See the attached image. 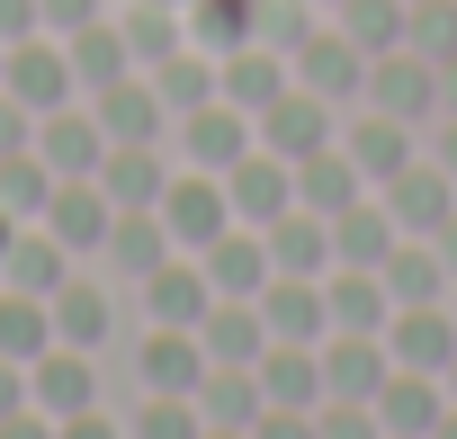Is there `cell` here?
<instances>
[{"mask_svg": "<svg viewBox=\"0 0 457 439\" xmlns=\"http://www.w3.org/2000/svg\"><path fill=\"white\" fill-rule=\"evenodd\" d=\"M170 153L162 144H108V162L90 170L99 188H108V206H162V188H170Z\"/></svg>", "mask_w": 457, "mask_h": 439, "instance_id": "obj_22", "label": "cell"}, {"mask_svg": "<svg viewBox=\"0 0 457 439\" xmlns=\"http://www.w3.org/2000/svg\"><path fill=\"white\" fill-rule=\"evenodd\" d=\"M197 350H206V368H261V350H270L261 305L252 296H215L206 323H197Z\"/></svg>", "mask_w": 457, "mask_h": 439, "instance_id": "obj_19", "label": "cell"}, {"mask_svg": "<svg viewBox=\"0 0 457 439\" xmlns=\"http://www.w3.org/2000/svg\"><path fill=\"white\" fill-rule=\"evenodd\" d=\"M54 439H126V403H90V412L54 421Z\"/></svg>", "mask_w": 457, "mask_h": 439, "instance_id": "obj_40", "label": "cell"}, {"mask_svg": "<svg viewBox=\"0 0 457 439\" xmlns=\"http://www.w3.org/2000/svg\"><path fill=\"white\" fill-rule=\"evenodd\" d=\"M63 54H72V72H81V99L135 72V54H126V28H117V10H108V19H90L81 37H63Z\"/></svg>", "mask_w": 457, "mask_h": 439, "instance_id": "obj_32", "label": "cell"}, {"mask_svg": "<svg viewBox=\"0 0 457 439\" xmlns=\"http://www.w3.org/2000/svg\"><path fill=\"white\" fill-rule=\"evenodd\" d=\"M323 305H332V332H386V314H395L377 269H323Z\"/></svg>", "mask_w": 457, "mask_h": 439, "instance_id": "obj_30", "label": "cell"}, {"mask_svg": "<svg viewBox=\"0 0 457 439\" xmlns=\"http://www.w3.org/2000/svg\"><path fill=\"white\" fill-rule=\"evenodd\" d=\"M117 28H126L135 72H153L162 54H179V46H188V19L170 10V0H126V10H117Z\"/></svg>", "mask_w": 457, "mask_h": 439, "instance_id": "obj_34", "label": "cell"}, {"mask_svg": "<svg viewBox=\"0 0 457 439\" xmlns=\"http://www.w3.org/2000/svg\"><path fill=\"white\" fill-rule=\"evenodd\" d=\"M19 403H28V368H19V359H0V412H19Z\"/></svg>", "mask_w": 457, "mask_h": 439, "instance_id": "obj_46", "label": "cell"}, {"mask_svg": "<svg viewBox=\"0 0 457 439\" xmlns=\"http://www.w3.org/2000/svg\"><path fill=\"white\" fill-rule=\"evenodd\" d=\"M252 439H314V412H278V403H270V412L252 421Z\"/></svg>", "mask_w": 457, "mask_h": 439, "instance_id": "obj_44", "label": "cell"}, {"mask_svg": "<svg viewBox=\"0 0 457 439\" xmlns=\"http://www.w3.org/2000/svg\"><path fill=\"white\" fill-rule=\"evenodd\" d=\"M368 63H377V54H359L341 28H314V37L296 46V81H305L314 99H332V108H341V99H368Z\"/></svg>", "mask_w": 457, "mask_h": 439, "instance_id": "obj_14", "label": "cell"}, {"mask_svg": "<svg viewBox=\"0 0 457 439\" xmlns=\"http://www.w3.org/2000/svg\"><path fill=\"white\" fill-rule=\"evenodd\" d=\"M197 377H206L197 332H179V323H144L135 332V394H197Z\"/></svg>", "mask_w": 457, "mask_h": 439, "instance_id": "obj_10", "label": "cell"}, {"mask_svg": "<svg viewBox=\"0 0 457 439\" xmlns=\"http://www.w3.org/2000/svg\"><path fill=\"white\" fill-rule=\"evenodd\" d=\"M197 439H252V430H197Z\"/></svg>", "mask_w": 457, "mask_h": 439, "instance_id": "obj_52", "label": "cell"}, {"mask_svg": "<svg viewBox=\"0 0 457 439\" xmlns=\"http://www.w3.org/2000/svg\"><path fill=\"white\" fill-rule=\"evenodd\" d=\"M341 153L368 170V188H386V179L412 162V126H403V117H377V108H368V117H341Z\"/></svg>", "mask_w": 457, "mask_h": 439, "instance_id": "obj_26", "label": "cell"}, {"mask_svg": "<svg viewBox=\"0 0 457 439\" xmlns=\"http://www.w3.org/2000/svg\"><path fill=\"white\" fill-rule=\"evenodd\" d=\"M386 377H395L386 332H323V394H341V403H377Z\"/></svg>", "mask_w": 457, "mask_h": 439, "instance_id": "obj_15", "label": "cell"}, {"mask_svg": "<svg viewBox=\"0 0 457 439\" xmlns=\"http://www.w3.org/2000/svg\"><path fill=\"white\" fill-rule=\"evenodd\" d=\"M359 197H368V170H359L341 144H323L314 162H296V206H314L323 225H332L341 206H359Z\"/></svg>", "mask_w": 457, "mask_h": 439, "instance_id": "obj_28", "label": "cell"}, {"mask_svg": "<svg viewBox=\"0 0 457 439\" xmlns=\"http://www.w3.org/2000/svg\"><path fill=\"white\" fill-rule=\"evenodd\" d=\"M395 243H403V234H395V215H386V197H377V188H368L359 206H341V215H332V269H377Z\"/></svg>", "mask_w": 457, "mask_h": 439, "instance_id": "obj_24", "label": "cell"}, {"mask_svg": "<svg viewBox=\"0 0 457 439\" xmlns=\"http://www.w3.org/2000/svg\"><path fill=\"white\" fill-rule=\"evenodd\" d=\"M0 439H54V412L19 403V412H0Z\"/></svg>", "mask_w": 457, "mask_h": 439, "instance_id": "obj_45", "label": "cell"}, {"mask_svg": "<svg viewBox=\"0 0 457 439\" xmlns=\"http://www.w3.org/2000/svg\"><path fill=\"white\" fill-rule=\"evenodd\" d=\"M439 170L457 179V117H439Z\"/></svg>", "mask_w": 457, "mask_h": 439, "instance_id": "obj_49", "label": "cell"}, {"mask_svg": "<svg viewBox=\"0 0 457 439\" xmlns=\"http://www.w3.org/2000/svg\"><path fill=\"white\" fill-rule=\"evenodd\" d=\"M28 144H37V108L0 90V153H28Z\"/></svg>", "mask_w": 457, "mask_h": 439, "instance_id": "obj_42", "label": "cell"}, {"mask_svg": "<svg viewBox=\"0 0 457 439\" xmlns=\"http://www.w3.org/2000/svg\"><path fill=\"white\" fill-rule=\"evenodd\" d=\"M170 252H179V243H170V225H162V206H117V225H108V252H99V261H108L126 287H144Z\"/></svg>", "mask_w": 457, "mask_h": 439, "instance_id": "obj_20", "label": "cell"}, {"mask_svg": "<svg viewBox=\"0 0 457 439\" xmlns=\"http://www.w3.org/2000/svg\"><path fill=\"white\" fill-rule=\"evenodd\" d=\"M10 243H19V215H10V206H0V261H10Z\"/></svg>", "mask_w": 457, "mask_h": 439, "instance_id": "obj_50", "label": "cell"}, {"mask_svg": "<svg viewBox=\"0 0 457 439\" xmlns=\"http://www.w3.org/2000/svg\"><path fill=\"white\" fill-rule=\"evenodd\" d=\"M368 108L377 117H403V126H439V63L412 54V46L377 54L368 63Z\"/></svg>", "mask_w": 457, "mask_h": 439, "instance_id": "obj_3", "label": "cell"}, {"mask_svg": "<svg viewBox=\"0 0 457 439\" xmlns=\"http://www.w3.org/2000/svg\"><path fill=\"white\" fill-rule=\"evenodd\" d=\"M0 72H10V46H0Z\"/></svg>", "mask_w": 457, "mask_h": 439, "instance_id": "obj_54", "label": "cell"}, {"mask_svg": "<svg viewBox=\"0 0 457 439\" xmlns=\"http://www.w3.org/2000/svg\"><path fill=\"white\" fill-rule=\"evenodd\" d=\"M261 243H270V269H287V278H323L332 269V225L314 206H287L278 225H261Z\"/></svg>", "mask_w": 457, "mask_h": 439, "instance_id": "obj_25", "label": "cell"}, {"mask_svg": "<svg viewBox=\"0 0 457 439\" xmlns=\"http://www.w3.org/2000/svg\"><path fill=\"white\" fill-rule=\"evenodd\" d=\"M46 10V37H81L90 19H108V0H37Z\"/></svg>", "mask_w": 457, "mask_h": 439, "instance_id": "obj_41", "label": "cell"}, {"mask_svg": "<svg viewBox=\"0 0 457 439\" xmlns=\"http://www.w3.org/2000/svg\"><path fill=\"white\" fill-rule=\"evenodd\" d=\"M270 403H261V377L252 368H206L197 377V421L206 430H252Z\"/></svg>", "mask_w": 457, "mask_h": 439, "instance_id": "obj_31", "label": "cell"}, {"mask_svg": "<svg viewBox=\"0 0 457 439\" xmlns=\"http://www.w3.org/2000/svg\"><path fill=\"white\" fill-rule=\"evenodd\" d=\"M224 197H234V225H278L296 206V162H278L270 144H252L234 170H224Z\"/></svg>", "mask_w": 457, "mask_h": 439, "instance_id": "obj_11", "label": "cell"}, {"mask_svg": "<svg viewBox=\"0 0 457 439\" xmlns=\"http://www.w3.org/2000/svg\"><path fill=\"white\" fill-rule=\"evenodd\" d=\"M252 305H261L270 341H323V332H332V305H323V278H287V269H270V287H261Z\"/></svg>", "mask_w": 457, "mask_h": 439, "instance_id": "obj_21", "label": "cell"}, {"mask_svg": "<svg viewBox=\"0 0 457 439\" xmlns=\"http://www.w3.org/2000/svg\"><path fill=\"white\" fill-rule=\"evenodd\" d=\"M314 439H386V421H377V403L323 394V403H314Z\"/></svg>", "mask_w": 457, "mask_h": 439, "instance_id": "obj_39", "label": "cell"}, {"mask_svg": "<svg viewBox=\"0 0 457 439\" xmlns=\"http://www.w3.org/2000/svg\"><path fill=\"white\" fill-rule=\"evenodd\" d=\"M252 144H261V126H252V117L234 108V99H206V108L170 117V153H179L188 170H215V179L234 170V162H243Z\"/></svg>", "mask_w": 457, "mask_h": 439, "instance_id": "obj_2", "label": "cell"}, {"mask_svg": "<svg viewBox=\"0 0 457 439\" xmlns=\"http://www.w3.org/2000/svg\"><path fill=\"white\" fill-rule=\"evenodd\" d=\"M135 305H144V323H179V332H197L206 305H215V287H206V269H197L188 252H170V261L135 287Z\"/></svg>", "mask_w": 457, "mask_h": 439, "instance_id": "obj_17", "label": "cell"}, {"mask_svg": "<svg viewBox=\"0 0 457 439\" xmlns=\"http://www.w3.org/2000/svg\"><path fill=\"white\" fill-rule=\"evenodd\" d=\"M28 403H37V412H54V421H72V412L108 403V359H99V350L54 341L46 359H28Z\"/></svg>", "mask_w": 457, "mask_h": 439, "instance_id": "obj_1", "label": "cell"}, {"mask_svg": "<svg viewBox=\"0 0 457 439\" xmlns=\"http://www.w3.org/2000/svg\"><path fill=\"white\" fill-rule=\"evenodd\" d=\"M54 350V296H28V287H0V359H46Z\"/></svg>", "mask_w": 457, "mask_h": 439, "instance_id": "obj_33", "label": "cell"}, {"mask_svg": "<svg viewBox=\"0 0 457 439\" xmlns=\"http://www.w3.org/2000/svg\"><path fill=\"white\" fill-rule=\"evenodd\" d=\"M403 10H412V0H403Z\"/></svg>", "mask_w": 457, "mask_h": 439, "instance_id": "obj_56", "label": "cell"}, {"mask_svg": "<svg viewBox=\"0 0 457 439\" xmlns=\"http://www.w3.org/2000/svg\"><path fill=\"white\" fill-rule=\"evenodd\" d=\"M197 394H135L126 403V439H197Z\"/></svg>", "mask_w": 457, "mask_h": 439, "instance_id": "obj_38", "label": "cell"}, {"mask_svg": "<svg viewBox=\"0 0 457 439\" xmlns=\"http://www.w3.org/2000/svg\"><path fill=\"white\" fill-rule=\"evenodd\" d=\"M332 117H341L332 99H314L305 81H287V90H278V99H270L252 126H261V144H270L278 162H314L323 144H341V126H332Z\"/></svg>", "mask_w": 457, "mask_h": 439, "instance_id": "obj_4", "label": "cell"}, {"mask_svg": "<svg viewBox=\"0 0 457 439\" xmlns=\"http://www.w3.org/2000/svg\"><path fill=\"white\" fill-rule=\"evenodd\" d=\"M430 252H439V261H448V278H457V215H448V225L430 234Z\"/></svg>", "mask_w": 457, "mask_h": 439, "instance_id": "obj_47", "label": "cell"}, {"mask_svg": "<svg viewBox=\"0 0 457 439\" xmlns=\"http://www.w3.org/2000/svg\"><path fill=\"white\" fill-rule=\"evenodd\" d=\"M386 359L395 368H421V377H448V359H457L448 305H395L386 314Z\"/></svg>", "mask_w": 457, "mask_h": 439, "instance_id": "obj_16", "label": "cell"}, {"mask_svg": "<svg viewBox=\"0 0 457 439\" xmlns=\"http://www.w3.org/2000/svg\"><path fill=\"white\" fill-rule=\"evenodd\" d=\"M90 117L108 126V144H170V108H162L153 72H126V81L90 90Z\"/></svg>", "mask_w": 457, "mask_h": 439, "instance_id": "obj_12", "label": "cell"}, {"mask_svg": "<svg viewBox=\"0 0 457 439\" xmlns=\"http://www.w3.org/2000/svg\"><path fill=\"white\" fill-rule=\"evenodd\" d=\"M28 37H46V10L37 0H0V46H28Z\"/></svg>", "mask_w": 457, "mask_h": 439, "instance_id": "obj_43", "label": "cell"}, {"mask_svg": "<svg viewBox=\"0 0 457 439\" xmlns=\"http://www.w3.org/2000/svg\"><path fill=\"white\" fill-rule=\"evenodd\" d=\"M0 90L28 99V108L46 117V108H72V99H81V72H72L63 37H28V46H10V72H0Z\"/></svg>", "mask_w": 457, "mask_h": 439, "instance_id": "obj_9", "label": "cell"}, {"mask_svg": "<svg viewBox=\"0 0 457 439\" xmlns=\"http://www.w3.org/2000/svg\"><path fill=\"white\" fill-rule=\"evenodd\" d=\"M46 197H54V170H46V153H37V144H28V153H0V206H10L19 225H37Z\"/></svg>", "mask_w": 457, "mask_h": 439, "instance_id": "obj_37", "label": "cell"}, {"mask_svg": "<svg viewBox=\"0 0 457 439\" xmlns=\"http://www.w3.org/2000/svg\"><path fill=\"white\" fill-rule=\"evenodd\" d=\"M54 341H72V350H117V287L99 278V261H81L63 287H54Z\"/></svg>", "mask_w": 457, "mask_h": 439, "instance_id": "obj_6", "label": "cell"}, {"mask_svg": "<svg viewBox=\"0 0 457 439\" xmlns=\"http://www.w3.org/2000/svg\"><path fill=\"white\" fill-rule=\"evenodd\" d=\"M170 10H188V0H170Z\"/></svg>", "mask_w": 457, "mask_h": 439, "instance_id": "obj_55", "label": "cell"}, {"mask_svg": "<svg viewBox=\"0 0 457 439\" xmlns=\"http://www.w3.org/2000/svg\"><path fill=\"white\" fill-rule=\"evenodd\" d=\"M215 81H224V99H234L243 117H261V108H270L296 72H287V54H278V46H234V54L215 63Z\"/></svg>", "mask_w": 457, "mask_h": 439, "instance_id": "obj_27", "label": "cell"}, {"mask_svg": "<svg viewBox=\"0 0 457 439\" xmlns=\"http://www.w3.org/2000/svg\"><path fill=\"white\" fill-rule=\"evenodd\" d=\"M37 153H46V170H54V179H90V170L108 162V126L90 117V99L46 108V117H37Z\"/></svg>", "mask_w": 457, "mask_h": 439, "instance_id": "obj_13", "label": "cell"}, {"mask_svg": "<svg viewBox=\"0 0 457 439\" xmlns=\"http://www.w3.org/2000/svg\"><path fill=\"white\" fill-rule=\"evenodd\" d=\"M377 197H386V215H395V234H412V243H430L448 215H457V179H448L439 162H403Z\"/></svg>", "mask_w": 457, "mask_h": 439, "instance_id": "obj_8", "label": "cell"}, {"mask_svg": "<svg viewBox=\"0 0 457 439\" xmlns=\"http://www.w3.org/2000/svg\"><path fill=\"white\" fill-rule=\"evenodd\" d=\"M162 225H170V243L179 252H206L224 225H234V197H224V179L215 170H170V188H162Z\"/></svg>", "mask_w": 457, "mask_h": 439, "instance_id": "obj_5", "label": "cell"}, {"mask_svg": "<svg viewBox=\"0 0 457 439\" xmlns=\"http://www.w3.org/2000/svg\"><path fill=\"white\" fill-rule=\"evenodd\" d=\"M37 225H46L72 261H99V252H108V225H117V206H108L99 179H54V197H46Z\"/></svg>", "mask_w": 457, "mask_h": 439, "instance_id": "obj_7", "label": "cell"}, {"mask_svg": "<svg viewBox=\"0 0 457 439\" xmlns=\"http://www.w3.org/2000/svg\"><path fill=\"white\" fill-rule=\"evenodd\" d=\"M439 385H448V403H457V359H448V377H439Z\"/></svg>", "mask_w": 457, "mask_h": 439, "instance_id": "obj_53", "label": "cell"}, {"mask_svg": "<svg viewBox=\"0 0 457 439\" xmlns=\"http://www.w3.org/2000/svg\"><path fill=\"white\" fill-rule=\"evenodd\" d=\"M197 269H206V287L215 296H261L270 287V243H261V225H224L206 252H188Z\"/></svg>", "mask_w": 457, "mask_h": 439, "instance_id": "obj_18", "label": "cell"}, {"mask_svg": "<svg viewBox=\"0 0 457 439\" xmlns=\"http://www.w3.org/2000/svg\"><path fill=\"white\" fill-rule=\"evenodd\" d=\"M430 439H457V403H448V412H439V430H430Z\"/></svg>", "mask_w": 457, "mask_h": 439, "instance_id": "obj_51", "label": "cell"}, {"mask_svg": "<svg viewBox=\"0 0 457 439\" xmlns=\"http://www.w3.org/2000/svg\"><path fill=\"white\" fill-rule=\"evenodd\" d=\"M439 412H448V385L421 377V368H395V377L377 385V421H386V439H430Z\"/></svg>", "mask_w": 457, "mask_h": 439, "instance_id": "obj_23", "label": "cell"}, {"mask_svg": "<svg viewBox=\"0 0 457 439\" xmlns=\"http://www.w3.org/2000/svg\"><path fill=\"white\" fill-rule=\"evenodd\" d=\"M81 261L46 234V225H19V243H10V261H0V287H28V296H54L63 278H72Z\"/></svg>", "mask_w": 457, "mask_h": 439, "instance_id": "obj_29", "label": "cell"}, {"mask_svg": "<svg viewBox=\"0 0 457 439\" xmlns=\"http://www.w3.org/2000/svg\"><path fill=\"white\" fill-rule=\"evenodd\" d=\"M439 117H457V54L439 63Z\"/></svg>", "mask_w": 457, "mask_h": 439, "instance_id": "obj_48", "label": "cell"}, {"mask_svg": "<svg viewBox=\"0 0 457 439\" xmlns=\"http://www.w3.org/2000/svg\"><path fill=\"white\" fill-rule=\"evenodd\" d=\"M332 28L359 54H395L403 46V0H332Z\"/></svg>", "mask_w": 457, "mask_h": 439, "instance_id": "obj_36", "label": "cell"}, {"mask_svg": "<svg viewBox=\"0 0 457 439\" xmlns=\"http://www.w3.org/2000/svg\"><path fill=\"white\" fill-rule=\"evenodd\" d=\"M377 278H386V296H395V305H439V287H448V261H439L430 243H412V234H403V243L377 261Z\"/></svg>", "mask_w": 457, "mask_h": 439, "instance_id": "obj_35", "label": "cell"}]
</instances>
